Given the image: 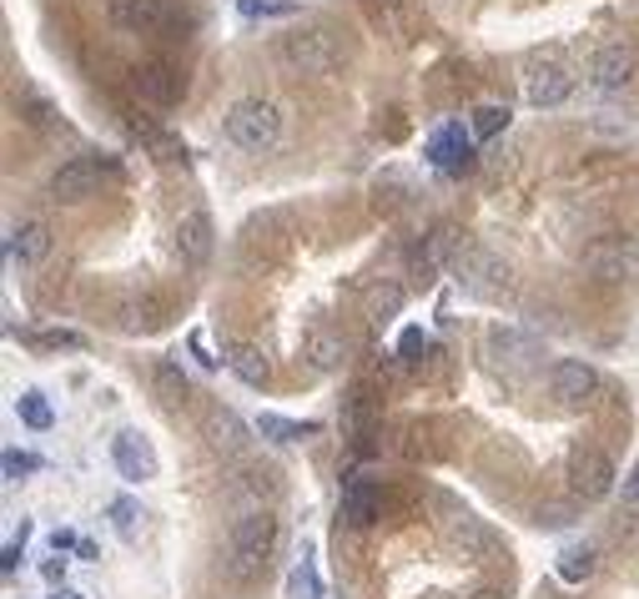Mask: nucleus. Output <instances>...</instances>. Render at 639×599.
I'll return each instance as SVG.
<instances>
[{"instance_id": "f257e3e1", "label": "nucleus", "mask_w": 639, "mask_h": 599, "mask_svg": "<svg viewBox=\"0 0 639 599\" xmlns=\"http://www.w3.org/2000/svg\"><path fill=\"white\" fill-rule=\"evenodd\" d=\"M272 555H277V519H272V509L242 514L227 535V575L237 585H247V579H257L267 569Z\"/></svg>"}, {"instance_id": "f03ea898", "label": "nucleus", "mask_w": 639, "mask_h": 599, "mask_svg": "<svg viewBox=\"0 0 639 599\" xmlns=\"http://www.w3.org/2000/svg\"><path fill=\"white\" fill-rule=\"evenodd\" d=\"M227 142L242 152H267L282 142V111L262 97H247L227 111Z\"/></svg>"}, {"instance_id": "7ed1b4c3", "label": "nucleus", "mask_w": 639, "mask_h": 599, "mask_svg": "<svg viewBox=\"0 0 639 599\" xmlns=\"http://www.w3.org/2000/svg\"><path fill=\"white\" fill-rule=\"evenodd\" d=\"M454 277L464 283L468 297H484V303H494V297L509 293V262L494 257V252L484 247H464L454 257Z\"/></svg>"}, {"instance_id": "20e7f679", "label": "nucleus", "mask_w": 639, "mask_h": 599, "mask_svg": "<svg viewBox=\"0 0 639 599\" xmlns=\"http://www.w3.org/2000/svg\"><path fill=\"white\" fill-rule=\"evenodd\" d=\"M585 273L595 277L599 287H619L639 277V242L635 237H599L595 247L585 252Z\"/></svg>"}, {"instance_id": "39448f33", "label": "nucleus", "mask_w": 639, "mask_h": 599, "mask_svg": "<svg viewBox=\"0 0 639 599\" xmlns=\"http://www.w3.org/2000/svg\"><path fill=\"white\" fill-rule=\"evenodd\" d=\"M277 55H282V65H287V71H297V77H327V71H337V45L327 41L323 31L282 35Z\"/></svg>"}, {"instance_id": "423d86ee", "label": "nucleus", "mask_w": 639, "mask_h": 599, "mask_svg": "<svg viewBox=\"0 0 639 599\" xmlns=\"http://www.w3.org/2000/svg\"><path fill=\"white\" fill-rule=\"evenodd\" d=\"M111 464H116V474H121L126 484L156 479V448L146 444L136 428H121V434L111 438Z\"/></svg>"}, {"instance_id": "0eeeda50", "label": "nucleus", "mask_w": 639, "mask_h": 599, "mask_svg": "<svg viewBox=\"0 0 639 599\" xmlns=\"http://www.w3.org/2000/svg\"><path fill=\"white\" fill-rule=\"evenodd\" d=\"M569 91H575V77H569L559 61H534L529 71H524V101L539 106V111L544 106H564Z\"/></svg>"}, {"instance_id": "6e6552de", "label": "nucleus", "mask_w": 639, "mask_h": 599, "mask_svg": "<svg viewBox=\"0 0 639 599\" xmlns=\"http://www.w3.org/2000/svg\"><path fill=\"white\" fill-rule=\"evenodd\" d=\"M106 172H111V166L97 162V156H71V162L51 176V196H55V202H81V196L97 192Z\"/></svg>"}, {"instance_id": "1a4fd4ad", "label": "nucleus", "mask_w": 639, "mask_h": 599, "mask_svg": "<svg viewBox=\"0 0 639 599\" xmlns=\"http://www.w3.org/2000/svg\"><path fill=\"white\" fill-rule=\"evenodd\" d=\"M569 479H575V494L605 499V494L615 489V464H609L599 448H579V454L569 458Z\"/></svg>"}, {"instance_id": "9d476101", "label": "nucleus", "mask_w": 639, "mask_h": 599, "mask_svg": "<svg viewBox=\"0 0 639 599\" xmlns=\"http://www.w3.org/2000/svg\"><path fill=\"white\" fill-rule=\"evenodd\" d=\"M458 252H464V237H458V227H448V222H444V227H434L428 237L418 242V247H413L408 267L428 277V273H438V267H454Z\"/></svg>"}, {"instance_id": "9b49d317", "label": "nucleus", "mask_w": 639, "mask_h": 599, "mask_svg": "<svg viewBox=\"0 0 639 599\" xmlns=\"http://www.w3.org/2000/svg\"><path fill=\"white\" fill-rule=\"evenodd\" d=\"M549 388H554L559 404H585V398H595L599 373L589 368L585 358H559V363H554V373H549Z\"/></svg>"}, {"instance_id": "f8f14e48", "label": "nucleus", "mask_w": 639, "mask_h": 599, "mask_svg": "<svg viewBox=\"0 0 639 599\" xmlns=\"http://www.w3.org/2000/svg\"><path fill=\"white\" fill-rule=\"evenodd\" d=\"M639 71V55L629 51V45H605V51L595 55V65H589V77H595L599 91H625L629 81H635Z\"/></svg>"}, {"instance_id": "ddd939ff", "label": "nucleus", "mask_w": 639, "mask_h": 599, "mask_svg": "<svg viewBox=\"0 0 639 599\" xmlns=\"http://www.w3.org/2000/svg\"><path fill=\"white\" fill-rule=\"evenodd\" d=\"M303 358H307V368H317V373L343 368V358H347L343 333H333L327 323H313V327L303 333Z\"/></svg>"}, {"instance_id": "4468645a", "label": "nucleus", "mask_w": 639, "mask_h": 599, "mask_svg": "<svg viewBox=\"0 0 639 599\" xmlns=\"http://www.w3.org/2000/svg\"><path fill=\"white\" fill-rule=\"evenodd\" d=\"M428 156H434L444 172H468L474 166V142H468L464 126H438L428 136Z\"/></svg>"}, {"instance_id": "2eb2a0df", "label": "nucleus", "mask_w": 639, "mask_h": 599, "mask_svg": "<svg viewBox=\"0 0 639 599\" xmlns=\"http://www.w3.org/2000/svg\"><path fill=\"white\" fill-rule=\"evenodd\" d=\"M131 87H136L141 101H152V106H172V101L182 97V77H176L172 65H162V61L141 65L136 77H131Z\"/></svg>"}, {"instance_id": "dca6fc26", "label": "nucleus", "mask_w": 639, "mask_h": 599, "mask_svg": "<svg viewBox=\"0 0 639 599\" xmlns=\"http://www.w3.org/2000/svg\"><path fill=\"white\" fill-rule=\"evenodd\" d=\"M176 252H182V262H192V267H202V262L212 257V217H206V212H186V217L176 222Z\"/></svg>"}, {"instance_id": "f3484780", "label": "nucleus", "mask_w": 639, "mask_h": 599, "mask_svg": "<svg viewBox=\"0 0 639 599\" xmlns=\"http://www.w3.org/2000/svg\"><path fill=\"white\" fill-rule=\"evenodd\" d=\"M111 21H116L121 31H136V35L162 31L166 26V0H116V6H111Z\"/></svg>"}, {"instance_id": "a211bd4d", "label": "nucleus", "mask_w": 639, "mask_h": 599, "mask_svg": "<svg viewBox=\"0 0 639 599\" xmlns=\"http://www.w3.org/2000/svg\"><path fill=\"white\" fill-rule=\"evenodd\" d=\"M206 438H212V448H217V454H242V448L252 444L247 424H242L232 408H212V414H206Z\"/></svg>"}, {"instance_id": "6ab92c4d", "label": "nucleus", "mask_w": 639, "mask_h": 599, "mask_svg": "<svg viewBox=\"0 0 639 599\" xmlns=\"http://www.w3.org/2000/svg\"><path fill=\"white\" fill-rule=\"evenodd\" d=\"M343 519L353 524V529H368V524L378 519V489H373L368 479H353L343 489Z\"/></svg>"}, {"instance_id": "aec40b11", "label": "nucleus", "mask_w": 639, "mask_h": 599, "mask_svg": "<svg viewBox=\"0 0 639 599\" xmlns=\"http://www.w3.org/2000/svg\"><path fill=\"white\" fill-rule=\"evenodd\" d=\"M227 368L237 373L247 388H262V383L272 378V368H267V358H262L252 343H227Z\"/></svg>"}, {"instance_id": "412c9836", "label": "nucleus", "mask_w": 639, "mask_h": 599, "mask_svg": "<svg viewBox=\"0 0 639 599\" xmlns=\"http://www.w3.org/2000/svg\"><path fill=\"white\" fill-rule=\"evenodd\" d=\"M45 252H51V232H45V222H26V227L11 232V257L16 262H41Z\"/></svg>"}, {"instance_id": "4be33fe9", "label": "nucleus", "mask_w": 639, "mask_h": 599, "mask_svg": "<svg viewBox=\"0 0 639 599\" xmlns=\"http://www.w3.org/2000/svg\"><path fill=\"white\" fill-rule=\"evenodd\" d=\"M595 565H599V555H595V545H564V555H559V579L564 585H585L589 575H595Z\"/></svg>"}, {"instance_id": "5701e85b", "label": "nucleus", "mask_w": 639, "mask_h": 599, "mask_svg": "<svg viewBox=\"0 0 639 599\" xmlns=\"http://www.w3.org/2000/svg\"><path fill=\"white\" fill-rule=\"evenodd\" d=\"M363 313H368L373 323H388V317H398L403 313V283L368 287V297H363Z\"/></svg>"}, {"instance_id": "b1692460", "label": "nucleus", "mask_w": 639, "mask_h": 599, "mask_svg": "<svg viewBox=\"0 0 639 599\" xmlns=\"http://www.w3.org/2000/svg\"><path fill=\"white\" fill-rule=\"evenodd\" d=\"M257 434L272 438V444H297V438H313L317 424H297V418H282V414H262Z\"/></svg>"}, {"instance_id": "393cba45", "label": "nucleus", "mask_w": 639, "mask_h": 599, "mask_svg": "<svg viewBox=\"0 0 639 599\" xmlns=\"http://www.w3.org/2000/svg\"><path fill=\"white\" fill-rule=\"evenodd\" d=\"M16 414H21V424H26V428H36V434H45V428L55 424L51 404H45V393H36V388L16 398Z\"/></svg>"}, {"instance_id": "a878e982", "label": "nucleus", "mask_w": 639, "mask_h": 599, "mask_svg": "<svg viewBox=\"0 0 639 599\" xmlns=\"http://www.w3.org/2000/svg\"><path fill=\"white\" fill-rule=\"evenodd\" d=\"M287 599H323V579H317L313 559H297L287 575Z\"/></svg>"}, {"instance_id": "bb28decb", "label": "nucleus", "mask_w": 639, "mask_h": 599, "mask_svg": "<svg viewBox=\"0 0 639 599\" xmlns=\"http://www.w3.org/2000/svg\"><path fill=\"white\" fill-rule=\"evenodd\" d=\"M111 524H116V535L126 539V545H136V535H141V509H136V499H111Z\"/></svg>"}, {"instance_id": "cd10ccee", "label": "nucleus", "mask_w": 639, "mask_h": 599, "mask_svg": "<svg viewBox=\"0 0 639 599\" xmlns=\"http://www.w3.org/2000/svg\"><path fill=\"white\" fill-rule=\"evenodd\" d=\"M504 126H509V106H478L474 111V136H478V142L499 136Z\"/></svg>"}, {"instance_id": "c85d7f7f", "label": "nucleus", "mask_w": 639, "mask_h": 599, "mask_svg": "<svg viewBox=\"0 0 639 599\" xmlns=\"http://www.w3.org/2000/svg\"><path fill=\"white\" fill-rule=\"evenodd\" d=\"M156 393H162L166 404H182L186 398V378L176 363H156Z\"/></svg>"}, {"instance_id": "c756f323", "label": "nucleus", "mask_w": 639, "mask_h": 599, "mask_svg": "<svg viewBox=\"0 0 639 599\" xmlns=\"http://www.w3.org/2000/svg\"><path fill=\"white\" fill-rule=\"evenodd\" d=\"M454 545H458V549H468V555H478V549H488L484 524H478V519H458V524H454Z\"/></svg>"}, {"instance_id": "7c9ffc66", "label": "nucleus", "mask_w": 639, "mask_h": 599, "mask_svg": "<svg viewBox=\"0 0 639 599\" xmlns=\"http://www.w3.org/2000/svg\"><path fill=\"white\" fill-rule=\"evenodd\" d=\"M0 469H6V484H21L26 474L36 469V458H31V454H16V448H6V454H0Z\"/></svg>"}, {"instance_id": "2f4dec72", "label": "nucleus", "mask_w": 639, "mask_h": 599, "mask_svg": "<svg viewBox=\"0 0 639 599\" xmlns=\"http://www.w3.org/2000/svg\"><path fill=\"white\" fill-rule=\"evenodd\" d=\"M539 529H564V524H575V509L569 504H549V509H539Z\"/></svg>"}, {"instance_id": "473e14b6", "label": "nucleus", "mask_w": 639, "mask_h": 599, "mask_svg": "<svg viewBox=\"0 0 639 599\" xmlns=\"http://www.w3.org/2000/svg\"><path fill=\"white\" fill-rule=\"evenodd\" d=\"M403 353H408V363H423L418 353H428V338H423L418 327H408V333H403Z\"/></svg>"}, {"instance_id": "72a5a7b5", "label": "nucleus", "mask_w": 639, "mask_h": 599, "mask_svg": "<svg viewBox=\"0 0 639 599\" xmlns=\"http://www.w3.org/2000/svg\"><path fill=\"white\" fill-rule=\"evenodd\" d=\"M619 499H625V509H639V464L625 474V489H619Z\"/></svg>"}, {"instance_id": "f704fd0d", "label": "nucleus", "mask_w": 639, "mask_h": 599, "mask_svg": "<svg viewBox=\"0 0 639 599\" xmlns=\"http://www.w3.org/2000/svg\"><path fill=\"white\" fill-rule=\"evenodd\" d=\"M36 343H45V348H81V333H45Z\"/></svg>"}, {"instance_id": "c9c22d12", "label": "nucleus", "mask_w": 639, "mask_h": 599, "mask_svg": "<svg viewBox=\"0 0 639 599\" xmlns=\"http://www.w3.org/2000/svg\"><path fill=\"white\" fill-rule=\"evenodd\" d=\"M0 569H6V575H16V569H21V545H6V555H0Z\"/></svg>"}, {"instance_id": "e433bc0d", "label": "nucleus", "mask_w": 639, "mask_h": 599, "mask_svg": "<svg viewBox=\"0 0 639 599\" xmlns=\"http://www.w3.org/2000/svg\"><path fill=\"white\" fill-rule=\"evenodd\" d=\"M192 353L202 358V368H217V358H206V343H202V333H192Z\"/></svg>"}, {"instance_id": "4c0bfd02", "label": "nucleus", "mask_w": 639, "mask_h": 599, "mask_svg": "<svg viewBox=\"0 0 639 599\" xmlns=\"http://www.w3.org/2000/svg\"><path fill=\"white\" fill-rule=\"evenodd\" d=\"M77 545H81L77 535H51V549H55V555H61V549H77Z\"/></svg>"}, {"instance_id": "58836bf2", "label": "nucleus", "mask_w": 639, "mask_h": 599, "mask_svg": "<svg viewBox=\"0 0 639 599\" xmlns=\"http://www.w3.org/2000/svg\"><path fill=\"white\" fill-rule=\"evenodd\" d=\"M45 599H87V595H81V589H65V585H55Z\"/></svg>"}, {"instance_id": "ea45409f", "label": "nucleus", "mask_w": 639, "mask_h": 599, "mask_svg": "<svg viewBox=\"0 0 639 599\" xmlns=\"http://www.w3.org/2000/svg\"><path fill=\"white\" fill-rule=\"evenodd\" d=\"M61 575H65V559H61V565L51 559V565H45V579H51V585H61Z\"/></svg>"}, {"instance_id": "a19ab883", "label": "nucleus", "mask_w": 639, "mask_h": 599, "mask_svg": "<svg viewBox=\"0 0 639 599\" xmlns=\"http://www.w3.org/2000/svg\"><path fill=\"white\" fill-rule=\"evenodd\" d=\"M478 599H504V595H494V589H488V595H478Z\"/></svg>"}]
</instances>
